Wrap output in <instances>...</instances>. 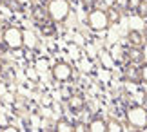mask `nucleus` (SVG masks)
Listing matches in <instances>:
<instances>
[{
    "label": "nucleus",
    "instance_id": "15",
    "mask_svg": "<svg viewBox=\"0 0 147 132\" xmlns=\"http://www.w3.org/2000/svg\"><path fill=\"white\" fill-rule=\"evenodd\" d=\"M113 7H116L123 15L131 9V0H113Z\"/></svg>",
    "mask_w": 147,
    "mask_h": 132
},
{
    "label": "nucleus",
    "instance_id": "1",
    "mask_svg": "<svg viewBox=\"0 0 147 132\" xmlns=\"http://www.w3.org/2000/svg\"><path fill=\"white\" fill-rule=\"evenodd\" d=\"M125 123L129 130L147 129V109L142 105H133L125 111Z\"/></svg>",
    "mask_w": 147,
    "mask_h": 132
},
{
    "label": "nucleus",
    "instance_id": "17",
    "mask_svg": "<svg viewBox=\"0 0 147 132\" xmlns=\"http://www.w3.org/2000/svg\"><path fill=\"white\" fill-rule=\"evenodd\" d=\"M136 15L140 16V18H147V0H138Z\"/></svg>",
    "mask_w": 147,
    "mask_h": 132
},
{
    "label": "nucleus",
    "instance_id": "22",
    "mask_svg": "<svg viewBox=\"0 0 147 132\" xmlns=\"http://www.w3.org/2000/svg\"><path fill=\"white\" fill-rule=\"evenodd\" d=\"M16 2H18V4L22 5V7H24V5H27V4L31 2V0H16Z\"/></svg>",
    "mask_w": 147,
    "mask_h": 132
},
{
    "label": "nucleus",
    "instance_id": "6",
    "mask_svg": "<svg viewBox=\"0 0 147 132\" xmlns=\"http://www.w3.org/2000/svg\"><path fill=\"white\" fill-rule=\"evenodd\" d=\"M123 80L129 83H133V85H140V83H144V80H142V69H140V65H134V64H127L125 67H123Z\"/></svg>",
    "mask_w": 147,
    "mask_h": 132
},
{
    "label": "nucleus",
    "instance_id": "2",
    "mask_svg": "<svg viewBox=\"0 0 147 132\" xmlns=\"http://www.w3.org/2000/svg\"><path fill=\"white\" fill-rule=\"evenodd\" d=\"M24 36H26V33L16 25H5L2 29V42H4L5 47L11 49V51H20L26 45Z\"/></svg>",
    "mask_w": 147,
    "mask_h": 132
},
{
    "label": "nucleus",
    "instance_id": "14",
    "mask_svg": "<svg viewBox=\"0 0 147 132\" xmlns=\"http://www.w3.org/2000/svg\"><path fill=\"white\" fill-rule=\"evenodd\" d=\"M105 13H107V18H109V24H111V25H113V24H120V20H122V13H120V11H118L116 7H113V5H111V7L107 9Z\"/></svg>",
    "mask_w": 147,
    "mask_h": 132
},
{
    "label": "nucleus",
    "instance_id": "11",
    "mask_svg": "<svg viewBox=\"0 0 147 132\" xmlns=\"http://www.w3.org/2000/svg\"><path fill=\"white\" fill-rule=\"evenodd\" d=\"M89 130L91 132H107V119L104 118H93L89 121Z\"/></svg>",
    "mask_w": 147,
    "mask_h": 132
},
{
    "label": "nucleus",
    "instance_id": "3",
    "mask_svg": "<svg viewBox=\"0 0 147 132\" xmlns=\"http://www.w3.org/2000/svg\"><path fill=\"white\" fill-rule=\"evenodd\" d=\"M46 7L49 11L51 20L56 22V24H62V22L67 20V16L71 13V2L69 0H49L46 4Z\"/></svg>",
    "mask_w": 147,
    "mask_h": 132
},
{
    "label": "nucleus",
    "instance_id": "8",
    "mask_svg": "<svg viewBox=\"0 0 147 132\" xmlns=\"http://www.w3.org/2000/svg\"><path fill=\"white\" fill-rule=\"evenodd\" d=\"M86 98H84L82 94H73L69 96V100H67V109L73 112V114H80L84 109H86Z\"/></svg>",
    "mask_w": 147,
    "mask_h": 132
},
{
    "label": "nucleus",
    "instance_id": "12",
    "mask_svg": "<svg viewBox=\"0 0 147 132\" xmlns=\"http://www.w3.org/2000/svg\"><path fill=\"white\" fill-rule=\"evenodd\" d=\"M55 130H58V132H75V121L60 118L58 121L55 123Z\"/></svg>",
    "mask_w": 147,
    "mask_h": 132
},
{
    "label": "nucleus",
    "instance_id": "5",
    "mask_svg": "<svg viewBox=\"0 0 147 132\" xmlns=\"http://www.w3.org/2000/svg\"><path fill=\"white\" fill-rule=\"evenodd\" d=\"M51 74H53L55 82H60V83H65L73 78V67L67 64V62H56L51 69Z\"/></svg>",
    "mask_w": 147,
    "mask_h": 132
},
{
    "label": "nucleus",
    "instance_id": "9",
    "mask_svg": "<svg viewBox=\"0 0 147 132\" xmlns=\"http://www.w3.org/2000/svg\"><path fill=\"white\" fill-rule=\"evenodd\" d=\"M127 60H129V64L142 65L144 62H145V49L144 47H129V51H127Z\"/></svg>",
    "mask_w": 147,
    "mask_h": 132
},
{
    "label": "nucleus",
    "instance_id": "18",
    "mask_svg": "<svg viewBox=\"0 0 147 132\" xmlns=\"http://www.w3.org/2000/svg\"><path fill=\"white\" fill-rule=\"evenodd\" d=\"M113 5V0H96V4H94V7H98L102 11H107Z\"/></svg>",
    "mask_w": 147,
    "mask_h": 132
},
{
    "label": "nucleus",
    "instance_id": "19",
    "mask_svg": "<svg viewBox=\"0 0 147 132\" xmlns=\"http://www.w3.org/2000/svg\"><path fill=\"white\" fill-rule=\"evenodd\" d=\"M87 130H89V123L75 121V132H87Z\"/></svg>",
    "mask_w": 147,
    "mask_h": 132
},
{
    "label": "nucleus",
    "instance_id": "13",
    "mask_svg": "<svg viewBox=\"0 0 147 132\" xmlns=\"http://www.w3.org/2000/svg\"><path fill=\"white\" fill-rule=\"evenodd\" d=\"M40 27V34L42 36H55L56 34V22H47V24H44V25H38Z\"/></svg>",
    "mask_w": 147,
    "mask_h": 132
},
{
    "label": "nucleus",
    "instance_id": "21",
    "mask_svg": "<svg viewBox=\"0 0 147 132\" xmlns=\"http://www.w3.org/2000/svg\"><path fill=\"white\" fill-rule=\"evenodd\" d=\"M140 69H142V80H144V83H147V62H144V64L140 65Z\"/></svg>",
    "mask_w": 147,
    "mask_h": 132
},
{
    "label": "nucleus",
    "instance_id": "16",
    "mask_svg": "<svg viewBox=\"0 0 147 132\" xmlns=\"http://www.w3.org/2000/svg\"><path fill=\"white\" fill-rule=\"evenodd\" d=\"M122 130H125V129H123V125L116 118L107 119V132H122Z\"/></svg>",
    "mask_w": 147,
    "mask_h": 132
},
{
    "label": "nucleus",
    "instance_id": "7",
    "mask_svg": "<svg viewBox=\"0 0 147 132\" xmlns=\"http://www.w3.org/2000/svg\"><path fill=\"white\" fill-rule=\"evenodd\" d=\"M31 18L36 25H44V24H47V22H51V16H49V11L46 7V4L38 2L36 5H33L31 7Z\"/></svg>",
    "mask_w": 147,
    "mask_h": 132
},
{
    "label": "nucleus",
    "instance_id": "24",
    "mask_svg": "<svg viewBox=\"0 0 147 132\" xmlns=\"http://www.w3.org/2000/svg\"><path fill=\"white\" fill-rule=\"evenodd\" d=\"M36 2H40V4H47L49 0H36Z\"/></svg>",
    "mask_w": 147,
    "mask_h": 132
},
{
    "label": "nucleus",
    "instance_id": "10",
    "mask_svg": "<svg viewBox=\"0 0 147 132\" xmlns=\"http://www.w3.org/2000/svg\"><path fill=\"white\" fill-rule=\"evenodd\" d=\"M127 42H129L131 47H144V45H145L144 33L138 31V29H129V33H127Z\"/></svg>",
    "mask_w": 147,
    "mask_h": 132
},
{
    "label": "nucleus",
    "instance_id": "20",
    "mask_svg": "<svg viewBox=\"0 0 147 132\" xmlns=\"http://www.w3.org/2000/svg\"><path fill=\"white\" fill-rule=\"evenodd\" d=\"M80 2H82V5H84L86 9H93L94 4H96V0H80Z\"/></svg>",
    "mask_w": 147,
    "mask_h": 132
},
{
    "label": "nucleus",
    "instance_id": "4",
    "mask_svg": "<svg viewBox=\"0 0 147 132\" xmlns=\"http://www.w3.org/2000/svg\"><path fill=\"white\" fill-rule=\"evenodd\" d=\"M87 25L91 27L93 31H104L111 24H109V18H107L105 11H102L98 7H93V9H89V13H87Z\"/></svg>",
    "mask_w": 147,
    "mask_h": 132
},
{
    "label": "nucleus",
    "instance_id": "23",
    "mask_svg": "<svg viewBox=\"0 0 147 132\" xmlns=\"http://www.w3.org/2000/svg\"><path fill=\"white\" fill-rule=\"evenodd\" d=\"M142 33H144V38H145V45H147V25L144 27V31H142Z\"/></svg>",
    "mask_w": 147,
    "mask_h": 132
}]
</instances>
